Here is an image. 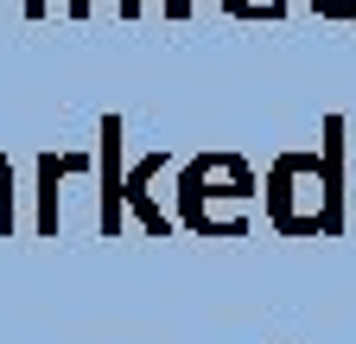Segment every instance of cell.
<instances>
[{"mask_svg": "<svg viewBox=\"0 0 356 344\" xmlns=\"http://www.w3.org/2000/svg\"><path fill=\"white\" fill-rule=\"evenodd\" d=\"M115 141H121V121H102V166H108V191H102V230H121V185H115Z\"/></svg>", "mask_w": 356, "mask_h": 344, "instance_id": "6da1fadb", "label": "cell"}, {"mask_svg": "<svg viewBox=\"0 0 356 344\" xmlns=\"http://www.w3.org/2000/svg\"><path fill=\"white\" fill-rule=\"evenodd\" d=\"M0 230H7V166H0Z\"/></svg>", "mask_w": 356, "mask_h": 344, "instance_id": "7a4b0ae2", "label": "cell"}]
</instances>
